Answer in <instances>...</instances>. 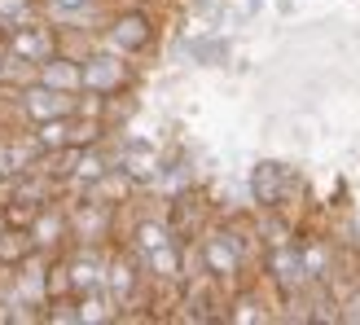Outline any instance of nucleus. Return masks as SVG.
Here are the masks:
<instances>
[]
</instances>
